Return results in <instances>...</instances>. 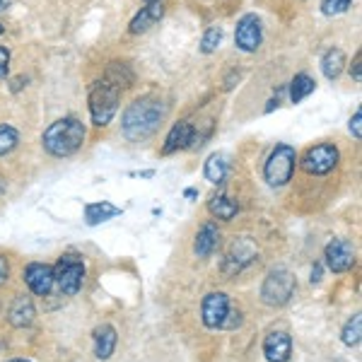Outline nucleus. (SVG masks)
I'll list each match as a JSON object with an SVG mask.
<instances>
[{
    "label": "nucleus",
    "instance_id": "obj_1",
    "mask_svg": "<svg viewBox=\"0 0 362 362\" xmlns=\"http://www.w3.org/2000/svg\"><path fill=\"white\" fill-rule=\"evenodd\" d=\"M167 116V107L155 97H143L136 99L133 104H128V109L124 112V136L131 143H140V140L150 138L153 133L160 128V124Z\"/></svg>",
    "mask_w": 362,
    "mask_h": 362
},
{
    "label": "nucleus",
    "instance_id": "obj_2",
    "mask_svg": "<svg viewBox=\"0 0 362 362\" xmlns=\"http://www.w3.org/2000/svg\"><path fill=\"white\" fill-rule=\"evenodd\" d=\"M85 126L83 121L73 119V116H66V119H58L56 124H51L44 131L42 136V145L49 155L54 157H70L75 155L85 143Z\"/></svg>",
    "mask_w": 362,
    "mask_h": 362
},
{
    "label": "nucleus",
    "instance_id": "obj_3",
    "mask_svg": "<svg viewBox=\"0 0 362 362\" xmlns=\"http://www.w3.org/2000/svg\"><path fill=\"white\" fill-rule=\"evenodd\" d=\"M119 102H121V90H116L107 80H99V83L92 85V90H90L92 124L99 128L112 124V119L116 116V112H119Z\"/></svg>",
    "mask_w": 362,
    "mask_h": 362
},
{
    "label": "nucleus",
    "instance_id": "obj_4",
    "mask_svg": "<svg viewBox=\"0 0 362 362\" xmlns=\"http://www.w3.org/2000/svg\"><path fill=\"white\" fill-rule=\"evenodd\" d=\"M295 167H297V153L293 145H285V143L276 145L264 165V177L273 189H280V186H285L293 179Z\"/></svg>",
    "mask_w": 362,
    "mask_h": 362
},
{
    "label": "nucleus",
    "instance_id": "obj_5",
    "mask_svg": "<svg viewBox=\"0 0 362 362\" xmlns=\"http://www.w3.org/2000/svg\"><path fill=\"white\" fill-rule=\"evenodd\" d=\"M295 276L288 271V268L278 266L273 268L266 276L264 285H261V300L266 302L268 307H283L290 302V297L295 295Z\"/></svg>",
    "mask_w": 362,
    "mask_h": 362
},
{
    "label": "nucleus",
    "instance_id": "obj_6",
    "mask_svg": "<svg viewBox=\"0 0 362 362\" xmlns=\"http://www.w3.org/2000/svg\"><path fill=\"white\" fill-rule=\"evenodd\" d=\"M85 280V264L78 254H63L54 266V285L63 295H78Z\"/></svg>",
    "mask_w": 362,
    "mask_h": 362
},
{
    "label": "nucleus",
    "instance_id": "obj_7",
    "mask_svg": "<svg viewBox=\"0 0 362 362\" xmlns=\"http://www.w3.org/2000/svg\"><path fill=\"white\" fill-rule=\"evenodd\" d=\"M338 148L331 143H321L309 148L305 157H302V169L307 174H314V177H324V174L334 172L338 165Z\"/></svg>",
    "mask_w": 362,
    "mask_h": 362
},
{
    "label": "nucleus",
    "instance_id": "obj_8",
    "mask_svg": "<svg viewBox=\"0 0 362 362\" xmlns=\"http://www.w3.org/2000/svg\"><path fill=\"white\" fill-rule=\"evenodd\" d=\"M261 39H264L261 20L254 13L244 15L242 20L237 22V29H235V44H237V49L247 51V54H254V51L261 46Z\"/></svg>",
    "mask_w": 362,
    "mask_h": 362
},
{
    "label": "nucleus",
    "instance_id": "obj_9",
    "mask_svg": "<svg viewBox=\"0 0 362 362\" xmlns=\"http://www.w3.org/2000/svg\"><path fill=\"white\" fill-rule=\"evenodd\" d=\"M227 312H230V297L225 293H210L203 297L201 305V319L208 329H223Z\"/></svg>",
    "mask_w": 362,
    "mask_h": 362
},
{
    "label": "nucleus",
    "instance_id": "obj_10",
    "mask_svg": "<svg viewBox=\"0 0 362 362\" xmlns=\"http://www.w3.org/2000/svg\"><path fill=\"white\" fill-rule=\"evenodd\" d=\"M324 259H326L329 271L346 273L355 266V247L348 239H334V242H329V247H326Z\"/></svg>",
    "mask_w": 362,
    "mask_h": 362
},
{
    "label": "nucleus",
    "instance_id": "obj_11",
    "mask_svg": "<svg viewBox=\"0 0 362 362\" xmlns=\"http://www.w3.org/2000/svg\"><path fill=\"white\" fill-rule=\"evenodd\" d=\"M254 259H256L254 242H251V239H247V237H239V239H235V242H232L230 251H227L223 271L227 273V276H235V273L242 271L244 266H249Z\"/></svg>",
    "mask_w": 362,
    "mask_h": 362
},
{
    "label": "nucleus",
    "instance_id": "obj_12",
    "mask_svg": "<svg viewBox=\"0 0 362 362\" xmlns=\"http://www.w3.org/2000/svg\"><path fill=\"white\" fill-rule=\"evenodd\" d=\"M194 138H196V128L191 121H179V124L172 126L169 136L162 145V155H174L179 150H189L194 148Z\"/></svg>",
    "mask_w": 362,
    "mask_h": 362
},
{
    "label": "nucleus",
    "instance_id": "obj_13",
    "mask_svg": "<svg viewBox=\"0 0 362 362\" xmlns=\"http://www.w3.org/2000/svg\"><path fill=\"white\" fill-rule=\"evenodd\" d=\"M264 355L268 362H288L293 355V338L285 331H271L264 341Z\"/></svg>",
    "mask_w": 362,
    "mask_h": 362
},
{
    "label": "nucleus",
    "instance_id": "obj_14",
    "mask_svg": "<svg viewBox=\"0 0 362 362\" xmlns=\"http://www.w3.org/2000/svg\"><path fill=\"white\" fill-rule=\"evenodd\" d=\"M25 283L34 295H49L54 288V268L46 264H29L25 268Z\"/></svg>",
    "mask_w": 362,
    "mask_h": 362
},
{
    "label": "nucleus",
    "instance_id": "obj_15",
    "mask_svg": "<svg viewBox=\"0 0 362 362\" xmlns=\"http://www.w3.org/2000/svg\"><path fill=\"white\" fill-rule=\"evenodd\" d=\"M162 15H165V5H162V0H160V3H148L145 8H140V13L131 20L128 32H131V34L148 32L150 27H155L157 22L162 20Z\"/></svg>",
    "mask_w": 362,
    "mask_h": 362
},
{
    "label": "nucleus",
    "instance_id": "obj_16",
    "mask_svg": "<svg viewBox=\"0 0 362 362\" xmlns=\"http://www.w3.org/2000/svg\"><path fill=\"white\" fill-rule=\"evenodd\" d=\"M220 244V230L215 223H206L198 230L196 235V244H194V251L198 259H208L210 254H213L215 249H218Z\"/></svg>",
    "mask_w": 362,
    "mask_h": 362
},
{
    "label": "nucleus",
    "instance_id": "obj_17",
    "mask_svg": "<svg viewBox=\"0 0 362 362\" xmlns=\"http://www.w3.org/2000/svg\"><path fill=\"white\" fill-rule=\"evenodd\" d=\"M116 343H119V336H116V329L112 324H102L95 329V355L99 360H109L116 350Z\"/></svg>",
    "mask_w": 362,
    "mask_h": 362
},
{
    "label": "nucleus",
    "instance_id": "obj_18",
    "mask_svg": "<svg viewBox=\"0 0 362 362\" xmlns=\"http://www.w3.org/2000/svg\"><path fill=\"white\" fill-rule=\"evenodd\" d=\"M8 321L17 329H25L34 321V305L27 295H20L17 300L10 305V312H8Z\"/></svg>",
    "mask_w": 362,
    "mask_h": 362
},
{
    "label": "nucleus",
    "instance_id": "obj_19",
    "mask_svg": "<svg viewBox=\"0 0 362 362\" xmlns=\"http://www.w3.org/2000/svg\"><path fill=\"white\" fill-rule=\"evenodd\" d=\"M116 215H121V208H116L114 203H109V201L87 203V206H85V220H87V225L107 223V220L116 218Z\"/></svg>",
    "mask_w": 362,
    "mask_h": 362
},
{
    "label": "nucleus",
    "instance_id": "obj_20",
    "mask_svg": "<svg viewBox=\"0 0 362 362\" xmlns=\"http://www.w3.org/2000/svg\"><path fill=\"white\" fill-rule=\"evenodd\" d=\"M107 80L109 85H114L116 90H126V87H131L133 83H136V75H133V70L128 63H109L107 68Z\"/></svg>",
    "mask_w": 362,
    "mask_h": 362
},
{
    "label": "nucleus",
    "instance_id": "obj_21",
    "mask_svg": "<svg viewBox=\"0 0 362 362\" xmlns=\"http://www.w3.org/2000/svg\"><path fill=\"white\" fill-rule=\"evenodd\" d=\"M346 68V54L341 49H329L321 56V73L326 80H336Z\"/></svg>",
    "mask_w": 362,
    "mask_h": 362
},
{
    "label": "nucleus",
    "instance_id": "obj_22",
    "mask_svg": "<svg viewBox=\"0 0 362 362\" xmlns=\"http://www.w3.org/2000/svg\"><path fill=\"white\" fill-rule=\"evenodd\" d=\"M208 210L218 220H232L239 213V203L235 201V198H230L225 194H218V196H213L208 201Z\"/></svg>",
    "mask_w": 362,
    "mask_h": 362
},
{
    "label": "nucleus",
    "instance_id": "obj_23",
    "mask_svg": "<svg viewBox=\"0 0 362 362\" xmlns=\"http://www.w3.org/2000/svg\"><path fill=\"white\" fill-rule=\"evenodd\" d=\"M227 172H230V162H227V157L220 153L210 155L206 167H203V174H206V179L210 184H223L227 179Z\"/></svg>",
    "mask_w": 362,
    "mask_h": 362
},
{
    "label": "nucleus",
    "instance_id": "obj_24",
    "mask_svg": "<svg viewBox=\"0 0 362 362\" xmlns=\"http://www.w3.org/2000/svg\"><path fill=\"white\" fill-rule=\"evenodd\" d=\"M314 87H317V83H314V80L309 78L307 73L295 75L293 83H290V102H293V104L302 102V99H305V97L312 95Z\"/></svg>",
    "mask_w": 362,
    "mask_h": 362
},
{
    "label": "nucleus",
    "instance_id": "obj_25",
    "mask_svg": "<svg viewBox=\"0 0 362 362\" xmlns=\"http://www.w3.org/2000/svg\"><path fill=\"white\" fill-rule=\"evenodd\" d=\"M341 338H343V343H346L348 348L360 346V341H362V317H360V314H355V317L350 319L346 326H343Z\"/></svg>",
    "mask_w": 362,
    "mask_h": 362
},
{
    "label": "nucleus",
    "instance_id": "obj_26",
    "mask_svg": "<svg viewBox=\"0 0 362 362\" xmlns=\"http://www.w3.org/2000/svg\"><path fill=\"white\" fill-rule=\"evenodd\" d=\"M20 143V133H17L15 126L10 124H0V157L10 155Z\"/></svg>",
    "mask_w": 362,
    "mask_h": 362
},
{
    "label": "nucleus",
    "instance_id": "obj_27",
    "mask_svg": "<svg viewBox=\"0 0 362 362\" xmlns=\"http://www.w3.org/2000/svg\"><path fill=\"white\" fill-rule=\"evenodd\" d=\"M223 42V29L220 27H210L206 34H203V42H201V51L203 54H213L215 49Z\"/></svg>",
    "mask_w": 362,
    "mask_h": 362
},
{
    "label": "nucleus",
    "instance_id": "obj_28",
    "mask_svg": "<svg viewBox=\"0 0 362 362\" xmlns=\"http://www.w3.org/2000/svg\"><path fill=\"white\" fill-rule=\"evenodd\" d=\"M350 5H353V0H321V13L329 15V17L343 15Z\"/></svg>",
    "mask_w": 362,
    "mask_h": 362
},
{
    "label": "nucleus",
    "instance_id": "obj_29",
    "mask_svg": "<svg viewBox=\"0 0 362 362\" xmlns=\"http://www.w3.org/2000/svg\"><path fill=\"white\" fill-rule=\"evenodd\" d=\"M350 133L355 136V140L362 138V109L353 114V119H350Z\"/></svg>",
    "mask_w": 362,
    "mask_h": 362
},
{
    "label": "nucleus",
    "instance_id": "obj_30",
    "mask_svg": "<svg viewBox=\"0 0 362 362\" xmlns=\"http://www.w3.org/2000/svg\"><path fill=\"white\" fill-rule=\"evenodd\" d=\"M10 70V51L5 46H0V78H5Z\"/></svg>",
    "mask_w": 362,
    "mask_h": 362
},
{
    "label": "nucleus",
    "instance_id": "obj_31",
    "mask_svg": "<svg viewBox=\"0 0 362 362\" xmlns=\"http://www.w3.org/2000/svg\"><path fill=\"white\" fill-rule=\"evenodd\" d=\"M350 73H353L355 83H360V80H362V54H360V51L355 54V61H353V66H350Z\"/></svg>",
    "mask_w": 362,
    "mask_h": 362
},
{
    "label": "nucleus",
    "instance_id": "obj_32",
    "mask_svg": "<svg viewBox=\"0 0 362 362\" xmlns=\"http://www.w3.org/2000/svg\"><path fill=\"white\" fill-rule=\"evenodd\" d=\"M8 276H10V268H8V259L5 256H0V285L8 280Z\"/></svg>",
    "mask_w": 362,
    "mask_h": 362
},
{
    "label": "nucleus",
    "instance_id": "obj_33",
    "mask_svg": "<svg viewBox=\"0 0 362 362\" xmlns=\"http://www.w3.org/2000/svg\"><path fill=\"white\" fill-rule=\"evenodd\" d=\"M8 8V0H0V10H5Z\"/></svg>",
    "mask_w": 362,
    "mask_h": 362
},
{
    "label": "nucleus",
    "instance_id": "obj_34",
    "mask_svg": "<svg viewBox=\"0 0 362 362\" xmlns=\"http://www.w3.org/2000/svg\"><path fill=\"white\" fill-rule=\"evenodd\" d=\"M8 362H32V360H20V358H15V360H8Z\"/></svg>",
    "mask_w": 362,
    "mask_h": 362
},
{
    "label": "nucleus",
    "instance_id": "obj_35",
    "mask_svg": "<svg viewBox=\"0 0 362 362\" xmlns=\"http://www.w3.org/2000/svg\"><path fill=\"white\" fill-rule=\"evenodd\" d=\"M148 3H160V0H145V5H148Z\"/></svg>",
    "mask_w": 362,
    "mask_h": 362
},
{
    "label": "nucleus",
    "instance_id": "obj_36",
    "mask_svg": "<svg viewBox=\"0 0 362 362\" xmlns=\"http://www.w3.org/2000/svg\"><path fill=\"white\" fill-rule=\"evenodd\" d=\"M0 34H3V25H0Z\"/></svg>",
    "mask_w": 362,
    "mask_h": 362
}]
</instances>
